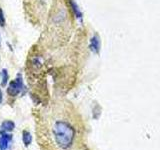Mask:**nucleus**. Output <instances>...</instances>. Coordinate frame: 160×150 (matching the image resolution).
<instances>
[{"mask_svg":"<svg viewBox=\"0 0 160 150\" xmlns=\"http://www.w3.org/2000/svg\"><path fill=\"white\" fill-rule=\"evenodd\" d=\"M90 48L93 52L99 53L100 50V38L98 35H94V36L90 40Z\"/></svg>","mask_w":160,"mask_h":150,"instance_id":"obj_6","label":"nucleus"},{"mask_svg":"<svg viewBox=\"0 0 160 150\" xmlns=\"http://www.w3.org/2000/svg\"><path fill=\"white\" fill-rule=\"evenodd\" d=\"M2 100H3V94H2V90L0 89V104H1Z\"/></svg>","mask_w":160,"mask_h":150,"instance_id":"obj_10","label":"nucleus"},{"mask_svg":"<svg viewBox=\"0 0 160 150\" xmlns=\"http://www.w3.org/2000/svg\"><path fill=\"white\" fill-rule=\"evenodd\" d=\"M12 141V135L3 133L0 136V150H8L10 143Z\"/></svg>","mask_w":160,"mask_h":150,"instance_id":"obj_3","label":"nucleus"},{"mask_svg":"<svg viewBox=\"0 0 160 150\" xmlns=\"http://www.w3.org/2000/svg\"><path fill=\"white\" fill-rule=\"evenodd\" d=\"M1 77H2L1 85H2V86H5V85L7 84L8 79H9V75H8V72H7L6 69H3L2 71H1Z\"/></svg>","mask_w":160,"mask_h":150,"instance_id":"obj_8","label":"nucleus"},{"mask_svg":"<svg viewBox=\"0 0 160 150\" xmlns=\"http://www.w3.org/2000/svg\"><path fill=\"white\" fill-rule=\"evenodd\" d=\"M22 140H23V143L25 146H29L30 144L32 142V136H31V133L27 130H24L22 132Z\"/></svg>","mask_w":160,"mask_h":150,"instance_id":"obj_7","label":"nucleus"},{"mask_svg":"<svg viewBox=\"0 0 160 150\" xmlns=\"http://www.w3.org/2000/svg\"><path fill=\"white\" fill-rule=\"evenodd\" d=\"M5 25V16L3 13V10L0 8V26H4Z\"/></svg>","mask_w":160,"mask_h":150,"instance_id":"obj_9","label":"nucleus"},{"mask_svg":"<svg viewBox=\"0 0 160 150\" xmlns=\"http://www.w3.org/2000/svg\"><path fill=\"white\" fill-rule=\"evenodd\" d=\"M14 127H15V123L13 121H11V120H5L0 125V134L11 132L13 131Z\"/></svg>","mask_w":160,"mask_h":150,"instance_id":"obj_4","label":"nucleus"},{"mask_svg":"<svg viewBox=\"0 0 160 150\" xmlns=\"http://www.w3.org/2000/svg\"><path fill=\"white\" fill-rule=\"evenodd\" d=\"M23 88H24V85H23L22 77H21V75L18 74L16 78L9 83V86L7 88V93L10 96H17V95L21 92V90Z\"/></svg>","mask_w":160,"mask_h":150,"instance_id":"obj_2","label":"nucleus"},{"mask_svg":"<svg viewBox=\"0 0 160 150\" xmlns=\"http://www.w3.org/2000/svg\"><path fill=\"white\" fill-rule=\"evenodd\" d=\"M52 134L56 144L59 148L66 150L74 142L76 131L71 124L64 121V120H57L55 121L52 127Z\"/></svg>","mask_w":160,"mask_h":150,"instance_id":"obj_1","label":"nucleus"},{"mask_svg":"<svg viewBox=\"0 0 160 150\" xmlns=\"http://www.w3.org/2000/svg\"><path fill=\"white\" fill-rule=\"evenodd\" d=\"M69 4H70V7H71L72 11L75 15V17H76L77 19L79 20H82V17H83V14L81 12V10H80L79 6L77 5V3L74 1V0H69Z\"/></svg>","mask_w":160,"mask_h":150,"instance_id":"obj_5","label":"nucleus"}]
</instances>
